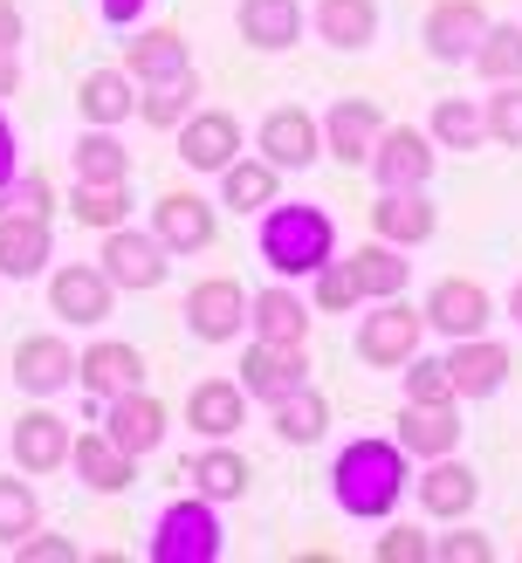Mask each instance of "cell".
Instances as JSON below:
<instances>
[{
  "label": "cell",
  "mask_w": 522,
  "mask_h": 563,
  "mask_svg": "<svg viewBox=\"0 0 522 563\" xmlns=\"http://www.w3.org/2000/svg\"><path fill=\"white\" fill-rule=\"evenodd\" d=\"M310 35L323 48L365 55L378 42V0H316V8H310Z\"/></svg>",
  "instance_id": "f1b7e54d"
},
{
  "label": "cell",
  "mask_w": 522,
  "mask_h": 563,
  "mask_svg": "<svg viewBox=\"0 0 522 563\" xmlns=\"http://www.w3.org/2000/svg\"><path fill=\"white\" fill-rule=\"evenodd\" d=\"M351 275H357V289H365V302H385V296H406V282H412V262H406V247L392 241H365L357 255H344Z\"/></svg>",
  "instance_id": "d590c367"
},
{
  "label": "cell",
  "mask_w": 522,
  "mask_h": 563,
  "mask_svg": "<svg viewBox=\"0 0 522 563\" xmlns=\"http://www.w3.org/2000/svg\"><path fill=\"white\" fill-rule=\"evenodd\" d=\"M488 145H502V152H522V82H488Z\"/></svg>",
  "instance_id": "ee69618b"
},
{
  "label": "cell",
  "mask_w": 522,
  "mask_h": 563,
  "mask_svg": "<svg viewBox=\"0 0 522 563\" xmlns=\"http://www.w3.org/2000/svg\"><path fill=\"white\" fill-rule=\"evenodd\" d=\"M55 262V228L42 213H0V282H35Z\"/></svg>",
  "instance_id": "603a6c76"
},
{
  "label": "cell",
  "mask_w": 522,
  "mask_h": 563,
  "mask_svg": "<svg viewBox=\"0 0 522 563\" xmlns=\"http://www.w3.org/2000/svg\"><path fill=\"white\" fill-rule=\"evenodd\" d=\"M21 42H27L21 8H14V0H0V48H14V55H21Z\"/></svg>",
  "instance_id": "816d5d0a"
},
{
  "label": "cell",
  "mask_w": 522,
  "mask_h": 563,
  "mask_svg": "<svg viewBox=\"0 0 522 563\" xmlns=\"http://www.w3.org/2000/svg\"><path fill=\"white\" fill-rule=\"evenodd\" d=\"M21 173V137H14V118H8V103H0V186H8Z\"/></svg>",
  "instance_id": "681fc988"
},
{
  "label": "cell",
  "mask_w": 522,
  "mask_h": 563,
  "mask_svg": "<svg viewBox=\"0 0 522 563\" xmlns=\"http://www.w3.org/2000/svg\"><path fill=\"white\" fill-rule=\"evenodd\" d=\"M275 200H282V173H275V165L262 158V152H241L234 165H227V173H220V207H227V213H268Z\"/></svg>",
  "instance_id": "1f68e13d"
},
{
  "label": "cell",
  "mask_w": 522,
  "mask_h": 563,
  "mask_svg": "<svg viewBox=\"0 0 522 563\" xmlns=\"http://www.w3.org/2000/svg\"><path fill=\"white\" fill-rule=\"evenodd\" d=\"M440 228V207L426 200V186H378V200H371V234L378 241H392V247H426Z\"/></svg>",
  "instance_id": "ac0fdd59"
},
{
  "label": "cell",
  "mask_w": 522,
  "mask_h": 563,
  "mask_svg": "<svg viewBox=\"0 0 522 563\" xmlns=\"http://www.w3.org/2000/svg\"><path fill=\"white\" fill-rule=\"evenodd\" d=\"M371 556L378 563H433V537H426V529H412V522L385 516V529L371 537Z\"/></svg>",
  "instance_id": "f6af8a7d"
},
{
  "label": "cell",
  "mask_w": 522,
  "mask_h": 563,
  "mask_svg": "<svg viewBox=\"0 0 522 563\" xmlns=\"http://www.w3.org/2000/svg\"><path fill=\"white\" fill-rule=\"evenodd\" d=\"M241 385L255 406H275L289 391L310 385V344H268V336H247V357H241Z\"/></svg>",
  "instance_id": "7c38bea8"
},
{
  "label": "cell",
  "mask_w": 522,
  "mask_h": 563,
  "mask_svg": "<svg viewBox=\"0 0 522 563\" xmlns=\"http://www.w3.org/2000/svg\"><path fill=\"white\" fill-rule=\"evenodd\" d=\"M69 474H76V482L90 488V495H124V488H131V474H137V461L97 427V433H82V440L69 446Z\"/></svg>",
  "instance_id": "f546056e"
},
{
  "label": "cell",
  "mask_w": 522,
  "mask_h": 563,
  "mask_svg": "<svg viewBox=\"0 0 522 563\" xmlns=\"http://www.w3.org/2000/svg\"><path fill=\"white\" fill-rule=\"evenodd\" d=\"M179 482H192V495H207V501H220V509H227V501H241V495H247V482H255V467H247V461L234 454L227 440H207L200 454H186Z\"/></svg>",
  "instance_id": "83f0119b"
},
{
  "label": "cell",
  "mask_w": 522,
  "mask_h": 563,
  "mask_svg": "<svg viewBox=\"0 0 522 563\" xmlns=\"http://www.w3.org/2000/svg\"><path fill=\"white\" fill-rule=\"evenodd\" d=\"M488 556H495V543L475 522H454L447 537H433V563H488Z\"/></svg>",
  "instance_id": "7dc6e473"
},
{
  "label": "cell",
  "mask_w": 522,
  "mask_h": 563,
  "mask_svg": "<svg viewBox=\"0 0 522 563\" xmlns=\"http://www.w3.org/2000/svg\"><path fill=\"white\" fill-rule=\"evenodd\" d=\"M365 302V289H357V275L344 255H330L316 275H310V309H323V317H344V309Z\"/></svg>",
  "instance_id": "7bdbcfd3"
},
{
  "label": "cell",
  "mask_w": 522,
  "mask_h": 563,
  "mask_svg": "<svg viewBox=\"0 0 522 563\" xmlns=\"http://www.w3.org/2000/svg\"><path fill=\"white\" fill-rule=\"evenodd\" d=\"M69 179H90V186H118V179H131L124 137L110 131V124H82L76 145H69Z\"/></svg>",
  "instance_id": "836d02e7"
},
{
  "label": "cell",
  "mask_w": 522,
  "mask_h": 563,
  "mask_svg": "<svg viewBox=\"0 0 522 563\" xmlns=\"http://www.w3.org/2000/svg\"><path fill=\"white\" fill-rule=\"evenodd\" d=\"M27 529H42V495L35 474H0V550H14Z\"/></svg>",
  "instance_id": "60d3db41"
},
{
  "label": "cell",
  "mask_w": 522,
  "mask_h": 563,
  "mask_svg": "<svg viewBox=\"0 0 522 563\" xmlns=\"http://www.w3.org/2000/svg\"><path fill=\"white\" fill-rule=\"evenodd\" d=\"M426 131H433L440 152H481L488 145V110H481V97H440Z\"/></svg>",
  "instance_id": "74e56055"
},
{
  "label": "cell",
  "mask_w": 522,
  "mask_h": 563,
  "mask_svg": "<svg viewBox=\"0 0 522 563\" xmlns=\"http://www.w3.org/2000/svg\"><path fill=\"white\" fill-rule=\"evenodd\" d=\"M0 213H55V186H48V173H14L8 186H0Z\"/></svg>",
  "instance_id": "bcb514c9"
},
{
  "label": "cell",
  "mask_w": 522,
  "mask_h": 563,
  "mask_svg": "<svg viewBox=\"0 0 522 563\" xmlns=\"http://www.w3.org/2000/svg\"><path fill=\"white\" fill-rule=\"evenodd\" d=\"M420 309H426V330L447 336V344L454 336H481L495 323V296L481 289V282H467V275H440Z\"/></svg>",
  "instance_id": "5bb4252c"
},
{
  "label": "cell",
  "mask_w": 522,
  "mask_h": 563,
  "mask_svg": "<svg viewBox=\"0 0 522 563\" xmlns=\"http://www.w3.org/2000/svg\"><path fill=\"white\" fill-rule=\"evenodd\" d=\"M365 173H371L378 186H433V173H440L433 131H426V124H385Z\"/></svg>",
  "instance_id": "ba28073f"
},
{
  "label": "cell",
  "mask_w": 522,
  "mask_h": 563,
  "mask_svg": "<svg viewBox=\"0 0 522 563\" xmlns=\"http://www.w3.org/2000/svg\"><path fill=\"white\" fill-rule=\"evenodd\" d=\"M268 427H275L282 446H316V440H330V399L316 385H302V391H289V399L268 406Z\"/></svg>",
  "instance_id": "e575fe53"
},
{
  "label": "cell",
  "mask_w": 522,
  "mask_h": 563,
  "mask_svg": "<svg viewBox=\"0 0 522 563\" xmlns=\"http://www.w3.org/2000/svg\"><path fill=\"white\" fill-rule=\"evenodd\" d=\"M118 309V282L103 275V262H63L48 268V317L63 330H97Z\"/></svg>",
  "instance_id": "5b68a950"
},
{
  "label": "cell",
  "mask_w": 522,
  "mask_h": 563,
  "mask_svg": "<svg viewBox=\"0 0 522 563\" xmlns=\"http://www.w3.org/2000/svg\"><path fill=\"white\" fill-rule=\"evenodd\" d=\"M488 21H495V14L481 8V0H433V8H426V21H420V42H426V55H433V63L467 69V55L481 48Z\"/></svg>",
  "instance_id": "4fadbf2b"
},
{
  "label": "cell",
  "mask_w": 522,
  "mask_h": 563,
  "mask_svg": "<svg viewBox=\"0 0 522 563\" xmlns=\"http://www.w3.org/2000/svg\"><path fill=\"white\" fill-rule=\"evenodd\" d=\"M76 364H82V351L63 330H35V336L14 344V385L27 391V399H63V391L76 385Z\"/></svg>",
  "instance_id": "9c48e42d"
},
{
  "label": "cell",
  "mask_w": 522,
  "mask_h": 563,
  "mask_svg": "<svg viewBox=\"0 0 522 563\" xmlns=\"http://www.w3.org/2000/svg\"><path fill=\"white\" fill-rule=\"evenodd\" d=\"M186 427L200 440H234L247 427V385L241 378H200L186 391Z\"/></svg>",
  "instance_id": "d4e9b609"
},
{
  "label": "cell",
  "mask_w": 522,
  "mask_h": 563,
  "mask_svg": "<svg viewBox=\"0 0 522 563\" xmlns=\"http://www.w3.org/2000/svg\"><path fill=\"white\" fill-rule=\"evenodd\" d=\"M255 255L268 262V275L310 282L330 255H337V220L323 207H310V200H275L262 213V228H255Z\"/></svg>",
  "instance_id": "7a4b0ae2"
},
{
  "label": "cell",
  "mask_w": 522,
  "mask_h": 563,
  "mask_svg": "<svg viewBox=\"0 0 522 563\" xmlns=\"http://www.w3.org/2000/svg\"><path fill=\"white\" fill-rule=\"evenodd\" d=\"M192 110H200V76H173V82H137V124H152V131H165L173 137Z\"/></svg>",
  "instance_id": "8d00e7d4"
},
{
  "label": "cell",
  "mask_w": 522,
  "mask_h": 563,
  "mask_svg": "<svg viewBox=\"0 0 522 563\" xmlns=\"http://www.w3.org/2000/svg\"><path fill=\"white\" fill-rule=\"evenodd\" d=\"M82 550L69 537H48V529H27V537L14 543V563H76Z\"/></svg>",
  "instance_id": "c3c4849f"
},
{
  "label": "cell",
  "mask_w": 522,
  "mask_h": 563,
  "mask_svg": "<svg viewBox=\"0 0 522 563\" xmlns=\"http://www.w3.org/2000/svg\"><path fill=\"white\" fill-rule=\"evenodd\" d=\"M234 35L255 55H282L302 42V0H234Z\"/></svg>",
  "instance_id": "484cf974"
},
{
  "label": "cell",
  "mask_w": 522,
  "mask_h": 563,
  "mask_svg": "<svg viewBox=\"0 0 522 563\" xmlns=\"http://www.w3.org/2000/svg\"><path fill=\"white\" fill-rule=\"evenodd\" d=\"M412 501H420V516H433V522H467L475 501H481V474L460 454L420 461V474H412Z\"/></svg>",
  "instance_id": "8fae6325"
},
{
  "label": "cell",
  "mask_w": 522,
  "mask_h": 563,
  "mask_svg": "<svg viewBox=\"0 0 522 563\" xmlns=\"http://www.w3.org/2000/svg\"><path fill=\"white\" fill-rule=\"evenodd\" d=\"M124 69H131L137 82H173V76H186V69H192L186 35H179V27H131Z\"/></svg>",
  "instance_id": "d6a6232c"
},
{
  "label": "cell",
  "mask_w": 522,
  "mask_h": 563,
  "mask_svg": "<svg viewBox=\"0 0 522 563\" xmlns=\"http://www.w3.org/2000/svg\"><path fill=\"white\" fill-rule=\"evenodd\" d=\"M152 234L173 247V255H207L220 234V200H200V192H158L152 200Z\"/></svg>",
  "instance_id": "2e32d148"
},
{
  "label": "cell",
  "mask_w": 522,
  "mask_h": 563,
  "mask_svg": "<svg viewBox=\"0 0 522 563\" xmlns=\"http://www.w3.org/2000/svg\"><path fill=\"white\" fill-rule=\"evenodd\" d=\"M412 488V461L399 440L365 433V440H344L337 461H330V501L351 516V522H385L399 516V501Z\"/></svg>",
  "instance_id": "6da1fadb"
},
{
  "label": "cell",
  "mask_w": 522,
  "mask_h": 563,
  "mask_svg": "<svg viewBox=\"0 0 522 563\" xmlns=\"http://www.w3.org/2000/svg\"><path fill=\"white\" fill-rule=\"evenodd\" d=\"M145 8H152V0H97V14L110 27H137V21H145Z\"/></svg>",
  "instance_id": "f907efd6"
},
{
  "label": "cell",
  "mask_w": 522,
  "mask_h": 563,
  "mask_svg": "<svg viewBox=\"0 0 522 563\" xmlns=\"http://www.w3.org/2000/svg\"><path fill=\"white\" fill-rule=\"evenodd\" d=\"M76 385L90 391V399H118V391H137L145 385V351L124 344V336H97L90 351L76 364Z\"/></svg>",
  "instance_id": "cb8c5ba5"
},
{
  "label": "cell",
  "mask_w": 522,
  "mask_h": 563,
  "mask_svg": "<svg viewBox=\"0 0 522 563\" xmlns=\"http://www.w3.org/2000/svg\"><path fill=\"white\" fill-rule=\"evenodd\" d=\"M247 336H268V344H310V296L275 275L268 289L247 296Z\"/></svg>",
  "instance_id": "7402d4cb"
},
{
  "label": "cell",
  "mask_w": 522,
  "mask_h": 563,
  "mask_svg": "<svg viewBox=\"0 0 522 563\" xmlns=\"http://www.w3.org/2000/svg\"><path fill=\"white\" fill-rule=\"evenodd\" d=\"M173 145H179L186 173H213L220 179L241 158V118H234V110H192V118L173 131Z\"/></svg>",
  "instance_id": "9a60e30c"
},
{
  "label": "cell",
  "mask_w": 522,
  "mask_h": 563,
  "mask_svg": "<svg viewBox=\"0 0 522 563\" xmlns=\"http://www.w3.org/2000/svg\"><path fill=\"white\" fill-rule=\"evenodd\" d=\"M97 262H103V275L118 282V296H152L165 275H173V247H165L152 228H110L103 234V247H97Z\"/></svg>",
  "instance_id": "8992f818"
},
{
  "label": "cell",
  "mask_w": 522,
  "mask_h": 563,
  "mask_svg": "<svg viewBox=\"0 0 522 563\" xmlns=\"http://www.w3.org/2000/svg\"><path fill=\"white\" fill-rule=\"evenodd\" d=\"M220 550H227V529H220V501L207 495L165 501L152 522V543H145L152 563H220Z\"/></svg>",
  "instance_id": "3957f363"
},
{
  "label": "cell",
  "mask_w": 522,
  "mask_h": 563,
  "mask_svg": "<svg viewBox=\"0 0 522 563\" xmlns=\"http://www.w3.org/2000/svg\"><path fill=\"white\" fill-rule=\"evenodd\" d=\"M399 391H406V406H460V391H454V372H447V357H412L406 372H399Z\"/></svg>",
  "instance_id": "b9f144b4"
},
{
  "label": "cell",
  "mask_w": 522,
  "mask_h": 563,
  "mask_svg": "<svg viewBox=\"0 0 522 563\" xmlns=\"http://www.w3.org/2000/svg\"><path fill=\"white\" fill-rule=\"evenodd\" d=\"M69 446H76L69 419H63V412H48V406L21 412V419H14V433H8V454H14L21 474H55V467H69Z\"/></svg>",
  "instance_id": "44dd1931"
},
{
  "label": "cell",
  "mask_w": 522,
  "mask_h": 563,
  "mask_svg": "<svg viewBox=\"0 0 522 563\" xmlns=\"http://www.w3.org/2000/svg\"><path fill=\"white\" fill-rule=\"evenodd\" d=\"M97 427H103L110 440H118L131 461H145V454H158V446H165V433H173V412H165L145 385H137V391H118V399L103 406Z\"/></svg>",
  "instance_id": "e0dca14e"
},
{
  "label": "cell",
  "mask_w": 522,
  "mask_h": 563,
  "mask_svg": "<svg viewBox=\"0 0 522 563\" xmlns=\"http://www.w3.org/2000/svg\"><path fill=\"white\" fill-rule=\"evenodd\" d=\"M69 213H76V228L110 234V228H124V220H131V186H124V179H118V186L69 179Z\"/></svg>",
  "instance_id": "ab89813d"
},
{
  "label": "cell",
  "mask_w": 522,
  "mask_h": 563,
  "mask_svg": "<svg viewBox=\"0 0 522 563\" xmlns=\"http://www.w3.org/2000/svg\"><path fill=\"white\" fill-rule=\"evenodd\" d=\"M447 372H454V391H460V406H475V399H495V391L509 385V344L502 336H454L447 344Z\"/></svg>",
  "instance_id": "ffe728a7"
},
{
  "label": "cell",
  "mask_w": 522,
  "mask_h": 563,
  "mask_svg": "<svg viewBox=\"0 0 522 563\" xmlns=\"http://www.w3.org/2000/svg\"><path fill=\"white\" fill-rule=\"evenodd\" d=\"M378 131H385V110L371 97H337L323 110V158H337V165H371V145H378Z\"/></svg>",
  "instance_id": "d6986e66"
},
{
  "label": "cell",
  "mask_w": 522,
  "mask_h": 563,
  "mask_svg": "<svg viewBox=\"0 0 522 563\" xmlns=\"http://www.w3.org/2000/svg\"><path fill=\"white\" fill-rule=\"evenodd\" d=\"M467 69L481 82H522V21H488V35L467 55Z\"/></svg>",
  "instance_id": "f35d334b"
},
{
  "label": "cell",
  "mask_w": 522,
  "mask_h": 563,
  "mask_svg": "<svg viewBox=\"0 0 522 563\" xmlns=\"http://www.w3.org/2000/svg\"><path fill=\"white\" fill-rule=\"evenodd\" d=\"M392 440L406 446V461H440V454H460V406H399V427Z\"/></svg>",
  "instance_id": "4316f807"
},
{
  "label": "cell",
  "mask_w": 522,
  "mask_h": 563,
  "mask_svg": "<svg viewBox=\"0 0 522 563\" xmlns=\"http://www.w3.org/2000/svg\"><path fill=\"white\" fill-rule=\"evenodd\" d=\"M420 344H426V309H412V302H399V296L365 302L357 336H351L357 364H371V372H406V364L420 357Z\"/></svg>",
  "instance_id": "277c9868"
},
{
  "label": "cell",
  "mask_w": 522,
  "mask_h": 563,
  "mask_svg": "<svg viewBox=\"0 0 522 563\" xmlns=\"http://www.w3.org/2000/svg\"><path fill=\"white\" fill-rule=\"evenodd\" d=\"M509 323L522 330V282H515V289H509Z\"/></svg>",
  "instance_id": "db71d44e"
},
{
  "label": "cell",
  "mask_w": 522,
  "mask_h": 563,
  "mask_svg": "<svg viewBox=\"0 0 522 563\" xmlns=\"http://www.w3.org/2000/svg\"><path fill=\"white\" fill-rule=\"evenodd\" d=\"M8 97H21V55L0 48V103H8Z\"/></svg>",
  "instance_id": "f5cc1de1"
},
{
  "label": "cell",
  "mask_w": 522,
  "mask_h": 563,
  "mask_svg": "<svg viewBox=\"0 0 522 563\" xmlns=\"http://www.w3.org/2000/svg\"><path fill=\"white\" fill-rule=\"evenodd\" d=\"M76 118L82 124H110L118 131L124 118H137V76L118 63V69H90L76 82Z\"/></svg>",
  "instance_id": "4dcf8cb0"
},
{
  "label": "cell",
  "mask_w": 522,
  "mask_h": 563,
  "mask_svg": "<svg viewBox=\"0 0 522 563\" xmlns=\"http://www.w3.org/2000/svg\"><path fill=\"white\" fill-rule=\"evenodd\" d=\"M255 152L275 165V173H310L323 158V118H310L302 103H275L255 124Z\"/></svg>",
  "instance_id": "52a82bcc"
},
{
  "label": "cell",
  "mask_w": 522,
  "mask_h": 563,
  "mask_svg": "<svg viewBox=\"0 0 522 563\" xmlns=\"http://www.w3.org/2000/svg\"><path fill=\"white\" fill-rule=\"evenodd\" d=\"M179 317H186V330L200 336V344H234V336L247 330V289L234 275H207V282L186 289Z\"/></svg>",
  "instance_id": "30bf717a"
}]
</instances>
